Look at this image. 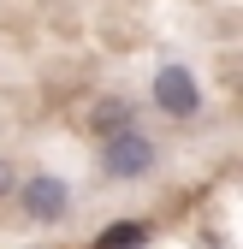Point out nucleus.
<instances>
[{
  "label": "nucleus",
  "instance_id": "nucleus-2",
  "mask_svg": "<svg viewBox=\"0 0 243 249\" xmlns=\"http://www.w3.org/2000/svg\"><path fill=\"white\" fill-rule=\"evenodd\" d=\"M148 160H155V148H148L142 137H131V131H119L107 142V172L113 178H137V172H148Z\"/></svg>",
  "mask_w": 243,
  "mask_h": 249
},
{
  "label": "nucleus",
  "instance_id": "nucleus-6",
  "mask_svg": "<svg viewBox=\"0 0 243 249\" xmlns=\"http://www.w3.org/2000/svg\"><path fill=\"white\" fill-rule=\"evenodd\" d=\"M6 190H12V166L0 160V196H6Z\"/></svg>",
  "mask_w": 243,
  "mask_h": 249
},
{
  "label": "nucleus",
  "instance_id": "nucleus-5",
  "mask_svg": "<svg viewBox=\"0 0 243 249\" xmlns=\"http://www.w3.org/2000/svg\"><path fill=\"white\" fill-rule=\"evenodd\" d=\"M95 131H125V107H119V101H107V107H95Z\"/></svg>",
  "mask_w": 243,
  "mask_h": 249
},
{
  "label": "nucleus",
  "instance_id": "nucleus-3",
  "mask_svg": "<svg viewBox=\"0 0 243 249\" xmlns=\"http://www.w3.org/2000/svg\"><path fill=\"white\" fill-rule=\"evenodd\" d=\"M24 213L30 220H59L66 213V184L59 178H30L24 184Z\"/></svg>",
  "mask_w": 243,
  "mask_h": 249
},
{
  "label": "nucleus",
  "instance_id": "nucleus-4",
  "mask_svg": "<svg viewBox=\"0 0 243 249\" xmlns=\"http://www.w3.org/2000/svg\"><path fill=\"white\" fill-rule=\"evenodd\" d=\"M148 243V231L137 226V220H119V226H107L101 237H95V249H142Z\"/></svg>",
  "mask_w": 243,
  "mask_h": 249
},
{
  "label": "nucleus",
  "instance_id": "nucleus-1",
  "mask_svg": "<svg viewBox=\"0 0 243 249\" xmlns=\"http://www.w3.org/2000/svg\"><path fill=\"white\" fill-rule=\"evenodd\" d=\"M155 101H160V113H172V119H190V113L202 107V89H196V77H190L184 66H166V71L155 77Z\"/></svg>",
  "mask_w": 243,
  "mask_h": 249
}]
</instances>
